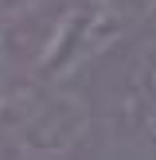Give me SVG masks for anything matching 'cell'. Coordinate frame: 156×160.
<instances>
[{"label":"cell","instance_id":"6da1fadb","mask_svg":"<svg viewBox=\"0 0 156 160\" xmlns=\"http://www.w3.org/2000/svg\"><path fill=\"white\" fill-rule=\"evenodd\" d=\"M82 129H86V106L74 94H55L31 109L27 121H20L16 141L27 156H59L82 137Z\"/></svg>","mask_w":156,"mask_h":160},{"label":"cell","instance_id":"3957f363","mask_svg":"<svg viewBox=\"0 0 156 160\" xmlns=\"http://www.w3.org/2000/svg\"><path fill=\"white\" fill-rule=\"evenodd\" d=\"M105 8L117 16V20H137L148 8H156V0H105Z\"/></svg>","mask_w":156,"mask_h":160},{"label":"cell","instance_id":"277c9868","mask_svg":"<svg viewBox=\"0 0 156 160\" xmlns=\"http://www.w3.org/2000/svg\"><path fill=\"white\" fill-rule=\"evenodd\" d=\"M0 102H4V90H0Z\"/></svg>","mask_w":156,"mask_h":160},{"label":"cell","instance_id":"7a4b0ae2","mask_svg":"<svg viewBox=\"0 0 156 160\" xmlns=\"http://www.w3.org/2000/svg\"><path fill=\"white\" fill-rule=\"evenodd\" d=\"M140 90L144 94H133V106H137V113H140L144 125H156V55L140 70Z\"/></svg>","mask_w":156,"mask_h":160}]
</instances>
